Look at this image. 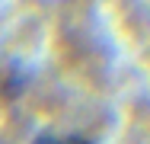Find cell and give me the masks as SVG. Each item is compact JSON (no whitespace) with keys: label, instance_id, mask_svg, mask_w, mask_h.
Wrapping results in <instances>:
<instances>
[{"label":"cell","instance_id":"6da1fadb","mask_svg":"<svg viewBox=\"0 0 150 144\" xmlns=\"http://www.w3.org/2000/svg\"><path fill=\"white\" fill-rule=\"evenodd\" d=\"M35 144H93V141L80 138V135H45V138H38Z\"/></svg>","mask_w":150,"mask_h":144}]
</instances>
